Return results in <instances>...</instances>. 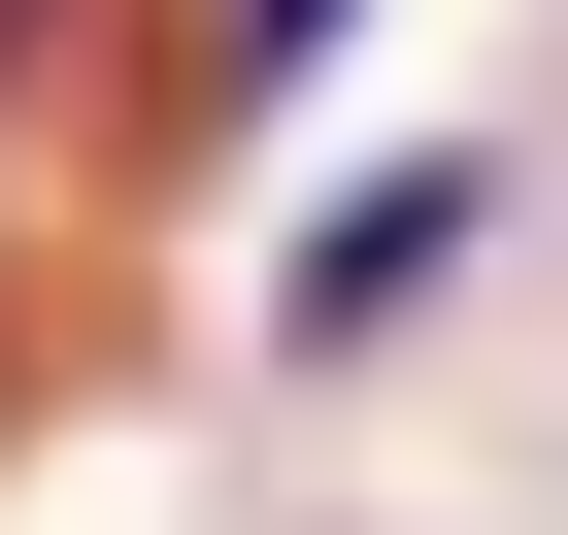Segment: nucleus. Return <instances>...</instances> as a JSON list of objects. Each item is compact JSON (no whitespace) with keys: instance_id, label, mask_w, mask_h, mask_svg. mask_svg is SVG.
Masks as SVG:
<instances>
[{"instance_id":"3","label":"nucleus","mask_w":568,"mask_h":535,"mask_svg":"<svg viewBox=\"0 0 568 535\" xmlns=\"http://www.w3.org/2000/svg\"><path fill=\"white\" fill-rule=\"evenodd\" d=\"M34 101H68V68H0V369H34V268H68V201H34Z\"/></svg>"},{"instance_id":"2","label":"nucleus","mask_w":568,"mask_h":535,"mask_svg":"<svg viewBox=\"0 0 568 535\" xmlns=\"http://www.w3.org/2000/svg\"><path fill=\"white\" fill-rule=\"evenodd\" d=\"M335 34H368V0H201L168 101H201V134H267V101H335Z\"/></svg>"},{"instance_id":"1","label":"nucleus","mask_w":568,"mask_h":535,"mask_svg":"<svg viewBox=\"0 0 568 535\" xmlns=\"http://www.w3.org/2000/svg\"><path fill=\"white\" fill-rule=\"evenodd\" d=\"M468 234H501V134H402V168H335V201H302V268H267V335H302V369H368V335L435 302Z\"/></svg>"}]
</instances>
